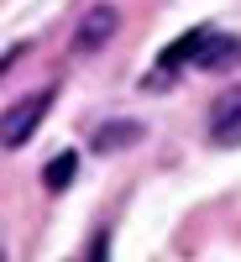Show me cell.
Instances as JSON below:
<instances>
[{
	"instance_id": "cell-1",
	"label": "cell",
	"mask_w": 241,
	"mask_h": 262,
	"mask_svg": "<svg viewBox=\"0 0 241 262\" xmlns=\"http://www.w3.org/2000/svg\"><path fill=\"white\" fill-rule=\"evenodd\" d=\"M48 111H53V90H37V95H27V100H16L11 111H6V147H27L32 142V131L48 121Z\"/></svg>"
},
{
	"instance_id": "cell-2",
	"label": "cell",
	"mask_w": 241,
	"mask_h": 262,
	"mask_svg": "<svg viewBox=\"0 0 241 262\" xmlns=\"http://www.w3.org/2000/svg\"><path fill=\"white\" fill-rule=\"evenodd\" d=\"M116 32H121V11L100 0V6H90V11L79 16V27H74V53H79V58H90V53H100Z\"/></svg>"
},
{
	"instance_id": "cell-3",
	"label": "cell",
	"mask_w": 241,
	"mask_h": 262,
	"mask_svg": "<svg viewBox=\"0 0 241 262\" xmlns=\"http://www.w3.org/2000/svg\"><path fill=\"white\" fill-rule=\"evenodd\" d=\"M205 37H210L205 27H194V32H184L179 42H168V48H163V58H158V69L147 74V90H163V84H173V74H179L184 63H194V53L205 48Z\"/></svg>"
},
{
	"instance_id": "cell-4",
	"label": "cell",
	"mask_w": 241,
	"mask_h": 262,
	"mask_svg": "<svg viewBox=\"0 0 241 262\" xmlns=\"http://www.w3.org/2000/svg\"><path fill=\"white\" fill-rule=\"evenodd\" d=\"M194 69H205V74H236V69H241V37L210 32L205 48L194 53Z\"/></svg>"
},
{
	"instance_id": "cell-5",
	"label": "cell",
	"mask_w": 241,
	"mask_h": 262,
	"mask_svg": "<svg viewBox=\"0 0 241 262\" xmlns=\"http://www.w3.org/2000/svg\"><path fill=\"white\" fill-rule=\"evenodd\" d=\"M210 137L226 142V147L241 142V90H226L221 100L210 105Z\"/></svg>"
},
{
	"instance_id": "cell-6",
	"label": "cell",
	"mask_w": 241,
	"mask_h": 262,
	"mask_svg": "<svg viewBox=\"0 0 241 262\" xmlns=\"http://www.w3.org/2000/svg\"><path fill=\"white\" fill-rule=\"evenodd\" d=\"M142 142V121H105L95 131V152H116V147H131Z\"/></svg>"
},
{
	"instance_id": "cell-7",
	"label": "cell",
	"mask_w": 241,
	"mask_h": 262,
	"mask_svg": "<svg viewBox=\"0 0 241 262\" xmlns=\"http://www.w3.org/2000/svg\"><path fill=\"white\" fill-rule=\"evenodd\" d=\"M74 173H79V152H58V158L42 168V184L58 194V189H69V184H74Z\"/></svg>"
}]
</instances>
